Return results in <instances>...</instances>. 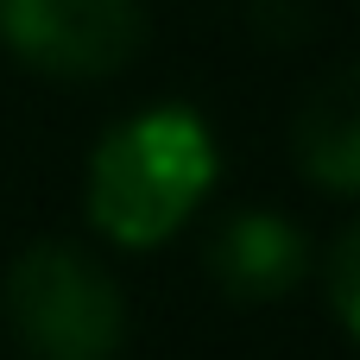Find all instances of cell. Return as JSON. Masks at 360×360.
Wrapping results in <instances>:
<instances>
[{
  "label": "cell",
  "instance_id": "6da1fadb",
  "mask_svg": "<svg viewBox=\"0 0 360 360\" xmlns=\"http://www.w3.org/2000/svg\"><path fill=\"white\" fill-rule=\"evenodd\" d=\"M215 171H221L215 133L196 108L184 101L139 108L120 127H108L89 158V184H82L89 228L127 253H152L202 209Z\"/></svg>",
  "mask_w": 360,
  "mask_h": 360
},
{
  "label": "cell",
  "instance_id": "7a4b0ae2",
  "mask_svg": "<svg viewBox=\"0 0 360 360\" xmlns=\"http://www.w3.org/2000/svg\"><path fill=\"white\" fill-rule=\"evenodd\" d=\"M0 310L25 360H120L127 291L76 240H32L0 285Z\"/></svg>",
  "mask_w": 360,
  "mask_h": 360
},
{
  "label": "cell",
  "instance_id": "3957f363",
  "mask_svg": "<svg viewBox=\"0 0 360 360\" xmlns=\"http://www.w3.org/2000/svg\"><path fill=\"white\" fill-rule=\"evenodd\" d=\"M0 44L51 82H108L152 44L146 0H0Z\"/></svg>",
  "mask_w": 360,
  "mask_h": 360
},
{
  "label": "cell",
  "instance_id": "277c9868",
  "mask_svg": "<svg viewBox=\"0 0 360 360\" xmlns=\"http://www.w3.org/2000/svg\"><path fill=\"white\" fill-rule=\"evenodd\" d=\"M202 272L228 304H285L310 278V234L278 209H234L209 228Z\"/></svg>",
  "mask_w": 360,
  "mask_h": 360
},
{
  "label": "cell",
  "instance_id": "5b68a950",
  "mask_svg": "<svg viewBox=\"0 0 360 360\" xmlns=\"http://www.w3.org/2000/svg\"><path fill=\"white\" fill-rule=\"evenodd\" d=\"M291 165L323 196H360V57L329 63L291 108Z\"/></svg>",
  "mask_w": 360,
  "mask_h": 360
},
{
  "label": "cell",
  "instance_id": "8992f818",
  "mask_svg": "<svg viewBox=\"0 0 360 360\" xmlns=\"http://www.w3.org/2000/svg\"><path fill=\"white\" fill-rule=\"evenodd\" d=\"M323 285H329V310H335V323L348 329V342L360 348V215L335 234L329 266H323Z\"/></svg>",
  "mask_w": 360,
  "mask_h": 360
}]
</instances>
